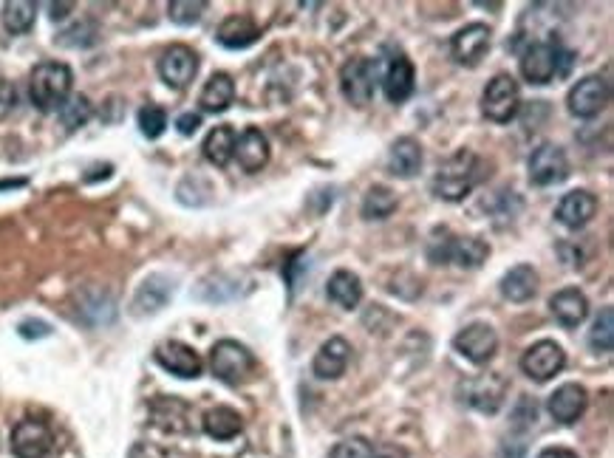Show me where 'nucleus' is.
Masks as SVG:
<instances>
[{
    "instance_id": "nucleus-24",
    "label": "nucleus",
    "mask_w": 614,
    "mask_h": 458,
    "mask_svg": "<svg viewBox=\"0 0 614 458\" xmlns=\"http://www.w3.org/2000/svg\"><path fill=\"white\" fill-rule=\"evenodd\" d=\"M538 292V272L530 263H518L501 278V295L513 303H527Z\"/></svg>"
},
{
    "instance_id": "nucleus-29",
    "label": "nucleus",
    "mask_w": 614,
    "mask_h": 458,
    "mask_svg": "<svg viewBox=\"0 0 614 458\" xmlns=\"http://www.w3.org/2000/svg\"><path fill=\"white\" fill-rule=\"evenodd\" d=\"M173 295V286L165 278H150L139 286V292L133 297L136 314H153V311L165 309L167 300Z\"/></svg>"
},
{
    "instance_id": "nucleus-42",
    "label": "nucleus",
    "mask_w": 614,
    "mask_h": 458,
    "mask_svg": "<svg viewBox=\"0 0 614 458\" xmlns=\"http://www.w3.org/2000/svg\"><path fill=\"white\" fill-rule=\"evenodd\" d=\"M538 458H578V453L569 450V447H547V450L538 453Z\"/></svg>"
},
{
    "instance_id": "nucleus-13",
    "label": "nucleus",
    "mask_w": 614,
    "mask_h": 458,
    "mask_svg": "<svg viewBox=\"0 0 614 458\" xmlns=\"http://www.w3.org/2000/svg\"><path fill=\"white\" fill-rule=\"evenodd\" d=\"M490 34L493 32H490L484 23H470L465 29H459V32L450 37V57H453L459 66H479L482 57L487 54V49H490Z\"/></svg>"
},
{
    "instance_id": "nucleus-12",
    "label": "nucleus",
    "mask_w": 614,
    "mask_h": 458,
    "mask_svg": "<svg viewBox=\"0 0 614 458\" xmlns=\"http://www.w3.org/2000/svg\"><path fill=\"white\" fill-rule=\"evenodd\" d=\"M51 444H54V433L49 422L43 419H23L12 430V453L17 458H46Z\"/></svg>"
},
{
    "instance_id": "nucleus-14",
    "label": "nucleus",
    "mask_w": 614,
    "mask_h": 458,
    "mask_svg": "<svg viewBox=\"0 0 614 458\" xmlns=\"http://www.w3.org/2000/svg\"><path fill=\"white\" fill-rule=\"evenodd\" d=\"M465 399L470 408L482 410V413H496L504 405V396H507V379L501 374H484L479 379H470L465 382Z\"/></svg>"
},
{
    "instance_id": "nucleus-22",
    "label": "nucleus",
    "mask_w": 614,
    "mask_h": 458,
    "mask_svg": "<svg viewBox=\"0 0 614 458\" xmlns=\"http://www.w3.org/2000/svg\"><path fill=\"white\" fill-rule=\"evenodd\" d=\"M422 159H425L422 145L411 136H402L388 150V173L397 176V179H414L416 173L422 170Z\"/></svg>"
},
{
    "instance_id": "nucleus-40",
    "label": "nucleus",
    "mask_w": 614,
    "mask_h": 458,
    "mask_svg": "<svg viewBox=\"0 0 614 458\" xmlns=\"http://www.w3.org/2000/svg\"><path fill=\"white\" fill-rule=\"evenodd\" d=\"M51 334V326L49 323H43V320H26V323H20V337H26V340H40V337H49Z\"/></svg>"
},
{
    "instance_id": "nucleus-3",
    "label": "nucleus",
    "mask_w": 614,
    "mask_h": 458,
    "mask_svg": "<svg viewBox=\"0 0 614 458\" xmlns=\"http://www.w3.org/2000/svg\"><path fill=\"white\" fill-rule=\"evenodd\" d=\"M572 66V54L561 49L558 40H535L521 51V74L530 85H547L564 77Z\"/></svg>"
},
{
    "instance_id": "nucleus-39",
    "label": "nucleus",
    "mask_w": 614,
    "mask_h": 458,
    "mask_svg": "<svg viewBox=\"0 0 614 458\" xmlns=\"http://www.w3.org/2000/svg\"><path fill=\"white\" fill-rule=\"evenodd\" d=\"M94 26L91 23H77V26H71L68 32H63L60 37H57V43L60 46H91V40H85L83 34H88V37H94Z\"/></svg>"
},
{
    "instance_id": "nucleus-18",
    "label": "nucleus",
    "mask_w": 614,
    "mask_h": 458,
    "mask_svg": "<svg viewBox=\"0 0 614 458\" xmlns=\"http://www.w3.org/2000/svg\"><path fill=\"white\" fill-rule=\"evenodd\" d=\"M351 360V345L343 337H329L326 343L320 345V351L315 354L312 362V374L323 382H332L346 374Z\"/></svg>"
},
{
    "instance_id": "nucleus-20",
    "label": "nucleus",
    "mask_w": 614,
    "mask_h": 458,
    "mask_svg": "<svg viewBox=\"0 0 614 458\" xmlns=\"http://www.w3.org/2000/svg\"><path fill=\"white\" fill-rule=\"evenodd\" d=\"M269 139L261 128H247L241 136H235V156L244 173H261L269 164Z\"/></svg>"
},
{
    "instance_id": "nucleus-41",
    "label": "nucleus",
    "mask_w": 614,
    "mask_h": 458,
    "mask_svg": "<svg viewBox=\"0 0 614 458\" xmlns=\"http://www.w3.org/2000/svg\"><path fill=\"white\" fill-rule=\"evenodd\" d=\"M199 125H201L199 114H182L179 119H176V128H179L182 136H193V133L199 131Z\"/></svg>"
},
{
    "instance_id": "nucleus-7",
    "label": "nucleus",
    "mask_w": 614,
    "mask_h": 458,
    "mask_svg": "<svg viewBox=\"0 0 614 458\" xmlns=\"http://www.w3.org/2000/svg\"><path fill=\"white\" fill-rule=\"evenodd\" d=\"M566 365V351L555 340H538L530 345L521 357V371L532 379V382H549L555 379Z\"/></svg>"
},
{
    "instance_id": "nucleus-30",
    "label": "nucleus",
    "mask_w": 614,
    "mask_h": 458,
    "mask_svg": "<svg viewBox=\"0 0 614 458\" xmlns=\"http://www.w3.org/2000/svg\"><path fill=\"white\" fill-rule=\"evenodd\" d=\"M490 258V244L476 238V235H465V238H456L453 241V252H450V261L462 269H479L484 261Z\"/></svg>"
},
{
    "instance_id": "nucleus-43",
    "label": "nucleus",
    "mask_w": 614,
    "mask_h": 458,
    "mask_svg": "<svg viewBox=\"0 0 614 458\" xmlns=\"http://www.w3.org/2000/svg\"><path fill=\"white\" fill-rule=\"evenodd\" d=\"M51 20H63L74 9V3H51Z\"/></svg>"
},
{
    "instance_id": "nucleus-5",
    "label": "nucleus",
    "mask_w": 614,
    "mask_h": 458,
    "mask_svg": "<svg viewBox=\"0 0 614 458\" xmlns=\"http://www.w3.org/2000/svg\"><path fill=\"white\" fill-rule=\"evenodd\" d=\"M521 108V88L510 74H496L493 80L487 82L482 94V114L484 119L496 122V125H507L518 116Z\"/></svg>"
},
{
    "instance_id": "nucleus-32",
    "label": "nucleus",
    "mask_w": 614,
    "mask_h": 458,
    "mask_svg": "<svg viewBox=\"0 0 614 458\" xmlns=\"http://www.w3.org/2000/svg\"><path fill=\"white\" fill-rule=\"evenodd\" d=\"M394 210H397V196L382 184H374L363 198V218L368 221H385L394 215Z\"/></svg>"
},
{
    "instance_id": "nucleus-28",
    "label": "nucleus",
    "mask_w": 614,
    "mask_h": 458,
    "mask_svg": "<svg viewBox=\"0 0 614 458\" xmlns=\"http://www.w3.org/2000/svg\"><path fill=\"white\" fill-rule=\"evenodd\" d=\"M201 150H204V159L210 164L227 167L235 156V131L230 125H218V128H213V131L207 133V139H204Z\"/></svg>"
},
{
    "instance_id": "nucleus-23",
    "label": "nucleus",
    "mask_w": 614,
    "mask_h": 458,
    "mask_svg": "<svg viewBox=\"0 0 614 458\" xmlns=\"http://www.w3.org/2000/svg\"><path fill=\"white\" fill-rule=\"evenodd\" d=\"M258 37H261V29H258V26L252 23V17L247 15H230L218 26L216 32L218 43L230 51L249 49L252 43H258Z\"/></svg>"
},
{
    "instance_id": "nucleus-11",
    "label": "nucleus",
    "mask_w": 614,
    "mask_h": 458,
    "mask_svg": "<svg viewBox=\"0 0 614 458\" xmlns=\"http://www.w3.org/2000/svg\"><path fill=\"white\" fill-rule=\"evenodd\" d=\"M196 74H199V54L190 46L176 43V46L165 49V54L159 57V77H162L165 85L176 88V91L187 88Z\"/></svg>"
},
{
    "instance_id": "nucleus-17",
    "label": "nucleus",
    "mask_w": 614,
    "mask_h": 458,
    "mask_svg": "<svg viewBox=\"0 0 614 458\" xmlns=\"http://www.w3.org/2000/svg\"><path fill=\"white\" fill-rule=\"evenodd\" d=\"M380 80H382V91H385L388 102H394V105H402L405 99L414 94V88H416L414 63H411V60H408L405 54H394Z\"/></svg>"
},
{
    "instance_id": "nucleus-15",
    "label": "nucleus",
    "mask_w": 614,
    "mask_h": 458,
    "mask_svg": "<svg viewBox=\"0 0 614 458\" xmlns=\"http://www.w3.org/2000/svg\"><path fill=\"white\" fill-rule=\"evenodd\" d=\"M156 362L165 368L167 374L182 379L201 377V357L190 348V345L179 343V340H167L156 348Z\"/></svg>"
},
{
    "instance_id": "nucleus-16",
    "label": "nucleus",
    "mask_w": 614,
    "mask_h": 458,
    "mask_svg": "<svg viewBox=\"0 0 614 458\" xmlns=\"http://www.w3.org/2000/svg\"><path fill=\"white\" fill-rule=\"evenodd\" d=\"M586 405H589V396H586V388L578 382H566L561 388H555L547 402L552 419L561 425H575L586 413Z\"/></svg>"
},
{
    "instance_id": "nucleus-35",
    "label": "nucleus",
    "mask_w": 614,
    "mask_h": 458,
    "mask_svg": "<svg viewBox=\"0 0 614 458\" xmlns=\"http://www.w3.org/2000/svg\"><path fill=\"white\" fill-rule=\"evenodd\" d=\"M204 12H207L204 0H173V3H167V15L176 26H193V23H199Z\"/></svg>"
},
{
    "instance_id": "nucleus-34",
    "label": "nucleus",
    "mask_w": 614,
    "mask_h": 458,
    "mask_svg": "<svg viewBox=\"0 0 614 458\" xmlns=\"http://www.w3.org/2000/svg\"><path fill=\"white\" fill-rule=\"evenodd\" d=\"M91 114H94V108H91V102H88V97H83V94H71V97L63 102V108H60V119H63L66 131L83 128L85 122L91 119Z\"/></svg>"
},
{
    "instance_id": "nucleus-2",
    "label": "nucleus",
    "mask_w": 614,
    "mask_h": 458,
    "mask_svg": "<svg viewBox=\"0 0 614 458\" xmlns=\"http://www.w3.org/2000/svg\"><path fill=\"white\" fill-rule=\"evenodd\" d=\"M71 88H74V74L66 63H57V60L34 66L32 77H29V99L43 114L60 111L63 102L71 97Z\"/></svg>"
},
{
    "instance_id": "nucleus-36",
    "label": "nucleus",
    "mask_w": 614,
    "mask_h": 458,
    "mask_svg": "<svg viewBox=\"0 0 614 458\" xmlns=\"http://www.w3.org/2000/svg\"><path fill=\"white\" fill-rule=\"evenodd\" d=\"M167 128V114L162 105H153V102H148V105H142L139 108V131H142V136H148V139H159L162 133H165Z\"/></svg>"
},
{
    "instance_id": "nucleus-6",
    "label": "nucleus",
    "mask_w": 614,
    "mask_h": 458,
    "mask_svg": "<svg viewBox=\"0 0 614 458\" xmlns=\"http://www.w3.org/2000/svg\"><path fill=\"white\" fill-rule=\"evenodd\" d=\"M377 82H380V63L377 60H368V57H354L346 66L340 68V88H343V97L349 99L351 105L363 108L374 99L377 91Z\"/></svg>"
},
{
    "instance_id": "nucleus-27",
    "label": "nucleus",
    "mask_w": 614,
    "mask_h": 458,
    "mask_svg": "<svg viewBox=\"0 0 614 458\" xmlns=\"http://www.w3.org/2000/svg\"><path fill=\"white\" fill-rule=\"evenodd\" d=\"M235 99V82L230 74H213L210 80H207V85L201 88V108L207 111V114H221V111H227L230 105H233Z\"/></svg>"
},
{
    "instance_id": "nucleus-31",
    "label": "nucleus",
    "mask_w": 614,
    "mask_h": 458,
    "mask_svg": "<svg viewBox=\"0 0 614 458\" xmlns=\"http://www.w3.org/2000/svg\"><path fill=\"white\" fill-rule=\"evenodd\" d=\"M37 20V3L32 0H12L3 6V26L6 32L26 34Z\"/></svg>"
},
{
    "instance_id": "nucleus-38",
    "label": "nucleus",
    "mask_w": 614,
    "mask_h": 458,
    "mask_svg": "<svg viewBox=\"0 0 614 458\" xmlns=\"http://www.w3.org/2000/svg\"><path fill=\"white\" fill-rule=\"evenodd\" d=\"M332 458H374V444L363 436H351L334 444Z\"/></svg>"
},
{
    "instance_id": "nucleus-25",
    "label": "nucleus",
    "mask_w": 614,
    "mask_h": 458,
    "mask_svg": "<svg viewBox=\"0 0 614 458\" xmlns=\"http://www.w3.org/2000/svg\"><path fill=\"white\" fill-rule=\"evenodd\" d=\"M326 295L340 309H357L360 300H363V283L349 269H337L326 283Z\"/></svg>"
},
{
    "instance_id": "nucleus-8",
    "label": "nucleus",
    "mask_w": 614,
    "mask_h": 458,
    "mask_svg": "<svg viewBox=\"0 0 614 458\" xmlns=\"http://www.w3.org/2000/svg\"><path fill=\"white\" fill-rule=\"evenodd\" d=\"M609 97H612L609 82L598 74H589V77L578 80V85H572V91L566 97V108L578 119H592L609 105Z\"/></svg>"
},
{
    "instance_id": "nucleus-44",
    "label": "nucleus",
    "mask_w": 614,
    "mask_h": 458,
    "mask_svg": "<svg viewBox=\"0 0 614 458\" xmlns=\"http://www.w3.org/2000/svg\"><path fill=\"white\" fill-rule=\"evenodd\" d=\"M23 184H26V181H23V179H17V181H0V190H3V187H23Z\"/></svg>"
},
{
    "instance_id": "nucleus-4",
    "label": "nucleus",
    "mask_w": 614,
    "mask_h": 458,
    "mask_svg": "<svg viewBox=\"0 0 614 458\" xmlns=\"http://www.w3.org/2000/svg\"><path fill=\"white\" fill-rule=\"evenodd\" d=\"M210 371L213 377L227 385H241L252 377L255 357L247 345H241L238 340H218L210 351Z\"/></svg>"
},
{
    "instance_id": "nucleus-33",
    "label": "nucleus",
    "mask_w": 614,
    "mask_h": 458,
    "mask_svg": "<svg viewBox=\"0 0 614 458\" xmlns=\"http://www.w3.org/2000/svg\"><path fill=\"white\" fill-rule=\"evenodd\" d=\"M589 345L595 354H609L614 348V309L606 306L589 328Z\"/></svg>"
},
{
    "instance_id": "nucleus-9",
    "label": "nucleus",
    "mask_w": 614,
    "mask_h": 458,
    "mask_svg": "<svg viewBox=\"0 0 614 458\" xmlns=\"http://www.w3.org/2000/svg\"><path fill=\"white\" fill-rule=\"evenodd\" d=\"M453 348L473 365H487L496 357L498 351V334L496 328L487 323H470L456 337H453Z\"/></svg>"
},
{
    "instance_id": "nucleus-21",
    "label": "nucleus",
    "mask_w": 614,
    "mask_h": 458,
    "mask_svg": "<svg viewBox=\"0 0 614 458\" xmlns=\"http://www.w3.org/2000/svg\"><path fill=\"white\" fill-rule=\"evenodd\" d=\"M549 309H552V317L564 328H578L589 317V300H586L581 289L569 286V289H561V292L552 295Z\"/></svg>"
},
{
    "instance_id": "nucleus-1",
    "label": "nucleus",
    "mask_w": 614,
    "mask_h": 458,
    "mask_svg": "<svg viewBox=\"0 0 614 458\" xmlns=\"http://www.w3.org/2000/svg\"><path fill=\"white\" fill-rule=\"evenodd\" d=\"M484 176H487V170H484L482 159L473 150L462 148L439 164L431 187L442 201H453L456 204V201H465L473 193V187L482 184Z\"/></svg>"
},
{
    "instance_id": "nucleus-37",
    "label": "nucleus",
    "mask_w": 614,
    "mask_h": 458,
    "mask_svg": "<svg viewBox=\"0 0 614 458\" xmlns=\"http://www.w3.org/2000/svg\"><path fill=\"white\" fill-rule=\"evenodd\" d=\"M453 241H456V235L450 232L448 227H439L433 229L431 238H428V258H431V263H450V252H453Z\"/></svg>"
},
{
    "instance_id": "nucleus-26",
    "label": "nucleus",
    "mask_w": 614,
    "mask_h": 458,
    "mask_svg": "<svg viewBox=\"0 0 614 458\" xmlns=\"http://www.w3.org/2000/svg\"><path fill=\"white\" fill-rule=\"evenodd\" d=\"M244 430V419L241 413L227 405H218V408L207 410L204 413V433L216 442H230L238 433Z\"/></svg>"
},
{
    "instance_id": "nucleus-10",
    "label": "nucleus",
    "mask_w": 614,
    "mask_h": 458,
    "mask_svg": "<svg viewBox=\"0 0 614 458\" xmlns=\"http://www.w3.org/2000/svg\"><path fill=\"white\" fill-rule=\"evenodd\" d=\"M527 167H530V181L535 187H552V184L569 179V159H566L564 148L552 142H544L541 148L532 150Z\"/></svg>"
},
{
    "instance_id": "nucleus-19",
    "label": "nucleus",
    "mask_w": 614,
    "mask_h": 458,
    "mask_svg": "<svg viewBox=\"0 0 614 458\" xmlns=\"http://www.w3.org/2000/svg\"><path fill=\"white\" fill-rule=\"evenodd\" d=\"M600 201L595 193L589 190H572L561 198L558 210H555V218L564 224L566 229H583L595 215H598Z\"/></svg>"
}]
</instances>
